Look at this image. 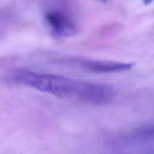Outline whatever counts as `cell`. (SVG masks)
I'll list each match as a JSON object with an SVG mask.
<instances>
[{
	"label": "cell",
	"instance_id": "obj_1",
	"mask_svg": "<svg viewBox=\"0 0 154 154\" xmlns=\"http://www.w3.org/2000/svg\"><path fill=\"white\" fill-rule=\"evenodd\" d=\"M10 78L14 83L32 87L57 97L94 105H108L114 96V88L108 84L79 81L61 75L20 69L14 71Z\"/></svg>",
	"mask_w": 154,
	"mask_h": 154
},
{
	"label": "cell",
	"instance_id": "obj_2",
	"mask_svg": "<svg viewBox=\"0 0 154 154\" xmlns=\"http://www.w3.org/2000/svg\"><path fill=\"white\" fill-rule=\"evenodd\" d=\"M45 17L53 32L59 37H72L78 32L76 26L62 12L50 11L47 14Z\"/></svg>",
	"mask_w": 154,
	"mask_h": 154
},
{
	"label": "cell",
	"instance_id": "obj_3",
	"mask_svg": "<svg viewBox=\"0 0 154 154\" xmlns=\"http://www.w3.org/2000/svg\"><path fill=\"white\" fill-rule=\"evenodd\" d=\"M81 64L87 70L96 73H112L128 71L133 67V63L111 60H82Z\"/></svg>",
	"mask_w": 154,
	"mask_h": 154
},
{
	"label": "cell",
	"instance_id": "obj_4",
	"mask_svg": "<svg viewBox=\"0 0 154 154\" xmlns=\"http://www.w3.org/2000/svg\"><path fill=\"white\" fill-rule=\"evenodd\" d=\"M142 1L145 5H149V4H150V3H151L153 0H142Z\"/></svg>",
	"mask_w": 154,
	"mask_h": 154
},
{
	"label": "cell",
	"instance_id": "obj_5",
	"mask_svg": "<svg viewBox=\"0 0 154 154\" xmlns=\"http://www.w3.org/2000/svg\"><path fill=\"white\" fill-rule=\"evenodd\" d=\"M98 1L102 2H107V1H108V0H98Z\"/></svg>",
	"mask_w": 154,
	"mask_h": 154
}]
</instances>
